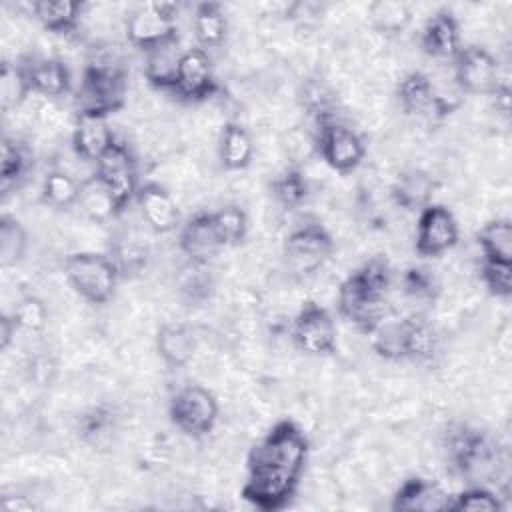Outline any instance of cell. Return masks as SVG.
<instances>
[{
    "label": "cell",
    "instance_id": "obj_1",
    "mask_svg": "<svg viewBox=\"0 0 512 512\" xmlns=\"http://www.w3.org/2000/svg\"><path fill=\"white\" fill-rule=\"evenodd\" d=\"M310 440L290 418L278 420L256 442L246 458V480L240 496L262 512L290 506L308 462Z\"/></svg>",
    "mask_w": 512,
    "mask_h": 512
},
{
    "label": "cell",
    "instance_id": "obj_39",
    "mask_svg": "<svg viewBox=\"0 0 512 512\" xmlns=\"http://www.w3.org/2000/svg\"><path fill=\"white\" fill-rule=\"evenodd\" d=\"M372 336V350L378 358L388 362H400L406 360V340H404V324L402 320H382Z\"/></svg>",
    "mask_w": 512,
    "mask_h": 512
},
{
    "label": "cell",
    "instance_id": "obj_36",
    "mask_svg": "<svg viewBox=\"0 0 512 512\" xmlns=\"http://www.w3.org/2000/svg\"><path fill=\"white\" fill-rule=\"evenodd\" d=\"M28 252V232L24 224L10 216L2 214L0 218V266L14 268L18 266Z\"/></svg>",
    "mask_w": 512,
    "mask_h": 512
},
{
    "label": "cell",
    "instance_id": "obj_41",
    "mask_svg": "<svg viewBox=\"0 0 512 512\" xmlns=\"http://www.w3.org/2000/svg\"><path fill=\"white\" fill-rule=\"evenodd\" d=\"M216 230L226 248L240 246L248 236V216L238 204H224L212 212Z\"/></svg>",
    "mask_w": 512,
    "mask_h": 512
},
{
    "label": "cell",
    "instance_id": "obj_19",
    "mask_svg": "<svg viewBox=\"0 0 512 512\" xmlns=\"http://www.w3.org/2000/svg\"><path fill=\"white\" fill-rule=\"evenodd\" d=\"M158 358L170 368H184L196 354L198 336L196 330L186 322H164L158 326L154 336Z\"/></svg>",
    "mask_w": 512,
    "mask_h": 512
},
{
    "label": "cell",
    "instance_id": "obj_6",
    "mask_svg": "<svg viewBox=\"0 0 512 512\" xmlns=\"http://www.w3.org/2000/svg\"><path fill=\"white\" fill-rule=\"evenodd\" d=\"M178 12L180 6L176 2H148L136 6L126 14V40L144 54L178 44Z\"/></svg>",
    "mask_w": 512,
    "mask_h": 512
},
{
    "label": "cell",
    "instance_id": "obj_10",
    "mask_svg": "<svg viewBox=\"0 0 512 512\" xmlns=\"http://www.w3.org/2000/svg\"><path fill=\"white\" fill-rule=\"evenodd\" d=\"M336 308L338 314L358 332L370 336L374 328L384 320L386 296L372 290L354 270L338 286Z\"/></svg>",
    "mask_w": 512,
    "mask_h": 512
},
{
    "label": "cell",
    "instance_id": "obj_46",
    "mask_svg": "<svg viewBox=\"0 0 512 512\" xmlns=\"http://www.w3.org/2000/svg\"><path fill=\"white\" fill-rule=\"evenodd\" d=\"M18 330H20V328H18L16 320L12 318V314H10V312L2 314V318H0V350H2V352H6V350L12 346V342H14Z\"/></svg>",
    "mask_w": 512,
    "mask_h": 512
},
{
    "label": "cell",
    "instance_id": "obj_37",
    "mask_svg": "<svg viewBox=\"0 0 512 512\" xmlns=\"http://www.w3.org/2000/svg\"><path fill=\"white\" fill-rule=\"evenodd\" d=\"M42 202L56 210H68L78 204L80 182L62 170L46 172L40 188Z\"/></svg>",
    "mask_w": 512,
    "mask_h": 512
},
{
    "label": "cell",
    "instance_id": "obj_23",
    "mask_svg": "<svg viewBox=\"0 0 512 512\" xmlns=\"http://www.w3.org/2000/svg\"><path fill=\"white\" fill-rule=\"evenodd\" d=\"M120 414L114 404L98 402L76 418L78 438L92 448H106L118 432Z\"/></svg>",
    "mask_w": 512,
    "mask_h": 512
},
{
    "label": "cell",
    "instance_id": "obj_13",
    "mask_svg": "<svg viewBox=\"0 0 512 512\" xmlns=\"http://www.w3.org/2000/svg\"><path fill=\"white\" fill-rule=\"evenodd\" d=\"M460 240L458 220L444 204H428L418 212L414 252L420 258H440Z\"/></svg>",
    "mask_w": 512,
    "mask_h": 512
},
{
    "label": "cell",
    "instance_id": "obj_31",
    "mask_svg": "<svg viewBox=\"0 0 512 512\" xmlns=\"http://www.w3.org/2000/svg\"><path fill=\"white\" fill-rule=\"evenodd\" d=\"M0 154H2L0 192L2 196H8L10 192H16L22 186V182L26 180V174L30 172L32 160H30L28 148L10 136L2 138Z\"/></svg>",
    "mask_w": 512,
    "mask_h": 512
},
{
    "label": "cell",
    "instance_id": "obj_5",
    "mask_svg": "<svg viewBox=\"0 0 512 512\" xmlns=\"http://www.w3.org/2000/svg\"><path fill=\"white\" fill-rule=\"evenodd\" d=\"M64 276L82 300L104 306L114 298L122 274L110 254L80 250L64 258Z\"/></svg>",
    "mask_w": 512,
    "mask_h": 512
},
{
    "label": "cell",
    "instance_id": "obj_27",
    "mask_svg": "<svg viewBox=\"0 0 512 512\" xmlns=\"http://www.w3.org/2000/svg\"><path fill=\"white\" fill-rule=\"evenodd\" d=\"M30 82L34 94L60 98L70 92L72 74L60 58H30Z\"/></svg>",
    "mask_w": 512,
    "mask_h": 512
},
{
    "label": "cell",
    "instance_id": "obj_9",
    "mask_svg": "<svg viewBox=\"0 0 512 512\" xmlns=\"http://www.w3.org/2000/svg\"><path fill=\"white\" fill-rule=\"evenodd\" d=\"M94 174L110 192L118 214H122L132 200H136L140 188L138 160L124 140L116 138L112 148L96 162Z\"/></svg>",
    "mask_w": 512,
    "mask_h": 512
},
{
    "label": "cell",
    "instance_id": "obj_40",
    "mask_svg": "<svg viewBox=\"0 0 512 512\" xmlns=\"http://www.w3.org/2000/svg\"><path fill=\"white\" fill-rule=\"evenodd\" d=\"M500 510H504L500 496L482 484H470L462 492L450 496L446 506V512H500Z\"/></svg>",
    "mask_w": 512,
    "mask_h": 512
},
{
    "label": "cell",
    "instance_id": "obj_4",
    "mask_svg": "<svg viewBox=\"0 0 512 512\" xmlns=\"http://www.w3.org/2000/svg\"><path fill=\"white\" fill-rule=\"evenodd\" d=\"M336 242L328 228L308 218L292 228L282 242V264L294 280H308L316 276L332 258Z\"/></svg>",
    "mask_w": 512,
    "mask_h": 512
},
{
    "label": "cell",
    "instance_id": "obj_21",
    "mask_svg": "<svg viewBox=\"0 0 512 512\" xmlns=\"http://www.w3.org/2000/svg\"><path fill=\"white\" fill-rule=\"evenodd\" d=\"M394 96L400 110L406 116L436 118L438 94H436V84L428 74L420 70H412L404 74L396 84Z\"/></svg>",
    "mask_w": 512,
    "mask_h": 512
},
{
    "label": "cell",
    "instance_id": "obj_45",
    "mask_svg": "<svg viewBox=\"0 0 512 512\" xmlns=\"http://www.w3.org/2000/svg\"><path fill=\"white\" fill-rule=\"evenodd\" d=\"M0 508L6 510V512H30V510H36L38 504L28 496L2 494L0 496Z\"/></svg>",
    "mask_w": 512,
    "mask_h": 512
},
{
    "label": "cell",
    "instance_id": "obj_43",
    "mask_svg": "<svg viewBox=\"0 0 512 512\" xmlns=\"http://www.w3.org/2000/svg\"><path fill=\"white\" fill-rule=\"evenodd\" d=\"M480 280L494 298L510 300V296H512V262L482 258Z\"/></svg>",
    "mask_w": 512,
    "mask_h": 512
},
{
    "label": "cell",
    "instance_id": "obj_17",
    "mask_svg": "<svg viewBox=\"0 0 512 512\" xmlns=\"http://www.w3.org/2000/svg\"><path fill=\"white\" fill-rule=\"evenodd\" d=\"M420 48L426 56L436 60H454L462 50L460 24L452 10H438L428 18L420 32Z\"/></svg>",
    "mask_w": 512,
    "mask_h": 512
},
{
    "label": "cell",
    "instance_id": "obj_24",
    "mask_svg": "<svg viewBox=\"0 0 512 512\" xmlns=\"http://www.w3.org/2000/svg\"><path fill=\"white\" fill-rule=\"evenodd\" d=\"M36 22L54 36H70L80 28L84 4L74 0H36L30 4Z\"/></svg>",
    "mask_w": 512,
    "mask_h": 512
},
{
    "label": "cell",
    "instance_id": "obj_12",
    "mask_svg": "<svg viewBox=\"0 0 512 512\" xmlns=\"http://www.w3.org/2000/svg\"><path fill=\"white\" fill-rule=\"evenodd\" d=\"M454 86L462 94H492L502 80V70L498 58L484 46L470 44L452 60Z\"/></svg>",
    "mask_w": 512,
    "mask_h": 512
},
{
    "label": "cell",
    "instance_id": "obj_22",
    "mask_svg": "<svg viewBox=\"0 0 512 512\" xmlns=\"http://www.w3.org/2000/svg\"><path fill=\"white\" fill-rule=\"evenodd\" d=\"M436 188L438 182L428 170L406 168L394 178L390 186V198L400 210L420 212L428 204H432Z\"/></svg>",
    "mask_w": 512,
    "mask_h": 512
},
{
    "label": "cell",
    "instance_id": "obj_35",
    "mask_svg": "<svg viewBox=\"0 0 512 512\" xmlns=\"http://www.w3.org/2000/svg\"><path fill=\"white\" fill-rule=\"evenodd\" d=\"M476 244L482 258L512 262V222L508 218H494L476 232Z\"/></svg>",
    "mask_w": 512,
    "mask_h": 512
},
{
    "label": "cell",
    "instance_id": "obj_7",
    "mask_svg": "<svg viewBox=\"0 0 512 512\" xmlns=\"http://www.w3.org/2000/svg\"><path fill=\"white\" fill-rule=\"evenodd\" d=\"M314 148L324 164L340 174L354 172L366 156L362 136L348 124L334 118L330 112L318 114Z\"/></svg>",
    "mask_w": 512,
    "mask_h": 512
},
{
    "label": "cell",
    "instance_id": "obj_26",
    "mask_svg": "<svg viewBox=\"0 0 512 512\" xmlns=\"http://www.w3.org/2000/svg\"><path fill=\"white\" fill-rule=\"evenodd\" d=\"M406 360L418 364H430L440 352V336L434 324L424 314H410L402 318Z\"/></svg>",
    "mask_w": 512,
    "mask_h": 512
},
{
    "label": "cell",
    "instance_id": "obj_28",
    "mask_svg": "<svg viewBox=\"0 0 512 512\" xmlns=\"http://www.w3.org/2000/svg\"><path fill=\"white\" fill-rule=\"evenodd\" d=\"M34 94L30 82V56L18 60H4L0 70V108L2 112H10L26 102V98Z\"/></svg>",
    "mask_w": 512,
    "mask_h": 512
},
{
    "label": "cell",
    "instance_id": "obj_18",
    "mask_svg": "<svg viewBox=\"0 0 512 512\" xmlns=\"http://www.w3.org/2000/svg\"><path fill=\"white\" fill-rule=\"evenodd\" d=\"M136 204L144 222L158 234H168L180 228V208L172 194L158 182H144L138 188Z\"/></svg>",
    "mask_w": 512,
    "mask_h": 512
},
{
    "label": "cell",
    "instance_id": "obj_38",
    "mask_svg": "<svg viewBox=\"0 0 512 512\" xmlns=\"http://www.w3.org/2000/svg\"><path fill=\"white\" fill-rule=\"evenodd\" d=\"M78 206L94 222H106V220L118 216L110 192L96 178V174H92V176H88L86 180L80 182Z\"/></svg>",
    "mask_w": 512,
    "mask_h": 512
},
{
    "label": "cell",
    "instance_id": "obj_32",
    "mask_svg": "<svg viewBox=\"0 0 512 512\" xmlns=\"http://www.w3.org/2000/svg\"><path fill=\"white\" fill-rule=\"evenodd\" d=\"M308 194L310 186L300 166H286L270 180V196L282 210L300 208Z\"/></svg>",
    "mask_w": 512,
    "mask_h": 512
},
{
    "label": "cell",
    "instance_id": "obj_30",
    "mask_svg": "<svg viewBox=\"0 0 512 512\" xmlns=\"http://www.w3.org/2000/svg\"><path fill=\"white\" fill-rule=\"evenodd\" d=\"M192 28L200 48L204 50L220 48L228 36V18H226L224 6L212 0L200 2L194 10Z\"/></svg>",
    "mask_w": 512,
    "mask_h": 512
},
{
    "label": "cell",
    "instance_id": "obj_34",
    "mask_svg": "<svg viewBox=\"0 0 512 512\" xmlns=\"http://www.w3.org/2000/svg\"><path fill=\"white\" fill-rule=\"evenodd\" d=\"M180 54L182 50H178V44L146 52V62H144L146 82L156 90H164L172 94Z\"/></svg>",
    "mask_w": 512,
    "mask_h": 512
},
{
    "label": "cell",
    "instance_id": "obj_11",
    "mask_svg": "<svg viewBox=\"0 0 512 512\" xmlns=\"http://www.w3.org/2000/svg\"><path fill=\"white\" fill-rule=\"evenodd\" d=\"M294 346L306 356H332L338 348V328L322 304L306 300L292 320Z\"/></svg>",
    "mask_w": 512,
    "mask_h": 512
},
{
    "label": "cell",
    "instance_id": "obj_14",
    "mask_svg": "<svg viewBox=\"0 0 512 512\" xmlns=\"http://www.w3.org/2000/svg\"><path fill=\"white\" fill-rule=\"evenodd\" d=\"M220 90L212 60L204 48H186L180 54L172 94L188 104L210 100Z\"/></svg>",
    "mask_w": 512,
    "mask_h": 512
},
{
    "label": "cell",
    "instance_id": "obj_33",
    "mask_svg": "<svg viewBox=\"0 0 512 512\" xmlns=\"http://www.w3.org/2000/svg\"><path fill=\"white\" fill-rule=\"evenodd\" d=\"M370 26L382 36H398L412 22V6L400 0H376L366 10Z\"/></svg>",
    "mask_w": 512,
    "mask_h": 512
},
{
    "label": "cell",
    "instance_id": "obj_16",
    "mask_svg": "<svg viewBox=\"0 0 512 512\" xmlns=\"http://www.w3.org/2000/svg\"><path fill=\"white\" fill-rule=\"evenodd\" d=\"M450 494L436 482L424 476H408L394 490L390 508L394 512H446Z\"/></svg>",
    "mask_w": 512,
    "mask_h": 512
},
{
    "label": "cell",
    "instance_id": "obj_2",
    "mask_svg": "<svg viewBox=\"0 0 512 512\" xmlns=\"http://www.w3.org/2000/svg\"><path fill=\"white\" fill-rule=\"evenodd\" d=\"M444 454L450 470L470 484L492 478L500 462L498 440L488 430L468 422L448 426L444 434Z\"/></svg>",
    "mask_w": 512,
    "mask_h": 512
},
{
    "label": "cell",
    "instance_id": "obj_25",
    "mask_svg": "<svg viewBox=\"0 0 512 512\" xmlns=\"http://www.w3.org/2000/svg\"><path fill=\"white\" fill-rule=\"evenodd\" d=\"M254 142L244 124L228 120L218 138V160L224 170L240 172L252 164Z\"/></svg>",
    "mask_w": 512,
    "mask_h": 512
},
{
    "label": "cell",
    "instance_id": "obj_29",
    "mask_svg": "<svg viewBox=\"0 0 512 512\" xmlns=\"http://www.w3.org/2000/svg\"><path fill=\"white\" fill-rule=\"evenodd\" d=\"M176 290L188 306L208 304L216 292V280L210 264H198L188 260L176 274Z\"/></svg>",
    "mask_w": 512,
    "mask_h": 512
},
{
    "label": "cell",
    "instance_id": "obj_44",
    "mask_svg": "<svg viewBox=\"0 0 512 512\" xmlns=\"http://www.w3.org/2000/svg\"><path fill=\"white\" fill-rule=\"evenodd\" d=\"M12 318L16 320L20 330L26 332H42L48 324V308L46 302L36 294L22 296L14 308L10 310Z\"/></svg>",
    "mask_w": 512,
    "mask_h": 512
},
{
    "label": "cell",
    "instance_id": "obj_20",
    "mask_svg": "<svg viewBox=\"0 0 512 512\" xmlns=\"http://www.w3.org/2000/svg\"><path fill=\"white\" fill-rule=\"evenodd\" d=\"M116 142V134L108 118L92 114H76L72 130V148L84 162H98Z\"/></svg>",
    "mask_w": 512,
    "mask_h": 512
},
{
    "label": "cell",
    "instance_id": "obj_15",
    "mask_svg": "<svg viewBox=\"0 0 512 512\" xmlns=\"http://www.w3.org/2000/svg\"><path fill=\"white\" fill-rule=\"evenodd\" d=\"M178 248L190 262L198 264H210L226 248L216 230L212 212L200 210L180 224Z\"/></svg>",
    "mask_w": 512,
    "mask_h": 512
},
{
    "label": "cell",
    "instance_id": "obj_8",
    "mask_svg": "<svg viewBox=\"0 0 512 512\" xmlns=\"http://www.w3.org/2000/svg\"><path fill=\"white\" fill-rule=\"evenodd\" d=\"M218 400L212 390L200 384L178 388L168 402V418L174 428L192 440L208 436L218 422Z\"/></svg>",
    "mask_w": 512,
    "mask_h": 512
},
{
    "label": "cell",
    "instance_id": "obj_3",
    "mask_svg": "<svg viewBox=\"0 0 512 512\" xmlns=\"http://www.w3.org/2000/svg\"><path fill=\"white\" fill-rule=\"evenodd\" d=\"M126 96V70L110 58L90 60L82 70V80L76 90V114L110 118L124 108Z\"/></svg>",
    "mask_w": 512,
    "mask_h": 512
},
{
    "label": "cell",
    "instance_id": "obj_42",
    "mask_svg": "<svg viewBox=\"0 0 512 512\" xmlns=\"http://www.w3.org/2000/svg\"><path fill=\"white\" fill-rule=\"evenodd\" d=\"M402 292L416 302H436L440 294V282L436 274L426 266H410L400 276Z\"/></svg>",
    "mask_w": 512,
    "mask_h": 512
}]
</instances>
